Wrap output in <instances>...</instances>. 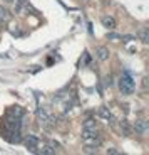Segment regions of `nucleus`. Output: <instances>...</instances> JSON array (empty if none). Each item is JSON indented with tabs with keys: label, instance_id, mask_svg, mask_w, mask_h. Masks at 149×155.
<instances>
[{
	"label": "nucleus",
	"instance_id": "nucleus-1",
	"mask_svg": "<svg viewBox=\"0 0 149 155\" xmlns=\"http://www.w3.org/2000/svg\"><path fill=\"white\" fill-rule=\"evenodd\" d=\"M134 88H136V84H134L132 78L129 76V74H124L121 79H119V89H121V93L126 94V96H129V94L134 93Z\"/></svg>",
	"mask_w": 149,
	"mask_h": 155
},
{
	"label": "nucleus",
	"instance_id": "nucleus-2",
	"mask_svg": "<svg viewBox=\"0 0 149 155\" xmlns=\"http://www.w3.org/2000/svg\"><path fill=\"white\" fill-rule=\"evenodd\" d=\"M37 116H39V120H40V125H42V127H45V128H50L54 125V121H52V116H49L47 115V111L45 110H39L37 111Z\"/></svg>",
	"mask_w": 149,
	"mask_h": 155
},
{
	"label": "nucleus",
	"instance_id": "nucleus-3",
	"mask_svg": "<svg viewBox=\"0 0 149 155\" xmlns=\"http://www.w3.org/2000/svg\"><path fill=\"white\" fill-rule=\"evenodd\" d=\"M84 145L87 148H97L101 143H102V140H101L99 135H94V137H87V138H82Z\"/></svg>",
	"mask_w": 149,
	"mask_h": 155
},
{
	"label": "nucleus",
	"instance_id": "nucleus-4",
	"mask_svg": "<svg viewBox=\"0 0 149 155\" xmlns=\"http://www.w3.org/2000/svg\"><path fill=\"white\" fill-rule=\"evenodd\" d=\"M37 145H39V138L34 135H29L25 138V147L29 148L30 152H37Z\"/></svg>",
	"mask_w": 149,
	"mask_h": 155
},
{
	"label": "nucleus",
	"instance_id": "nucleus-5",
	"mask_svg": "<svg viewBox=\"0 0 149 155\" xmlns=\"http://www.w3.org/2000/svg\"><path fill=\"white\" fill-rule=\"evenodd\" d=\"M134 130H136V133H139V135H144V133L147 132V121L146 120H138L136 123H134Z\"/></svg>",
	"mask_w": 149,
	"mask_h": 155
},
{
	"label": "nucleus",
	"instance_id": "nucleus-6",
	"mask_svg": "<svg viewBox=\"0 0 149 155\" xmlns=\"http://www.w3.org/2000/svg\"><path fill=\"white\" fill-rule=\"evenodd\" d=\"M96 56H97L99 61H107V59H109V49L104 47V46H99L96 49Z\"/></svg>",
	"mask_w": 149,
	"mask_h": 155
},
{
	"label": "nucleus",
	"instance_id": "nucleus-7",
	"mask_svg": "<svg viewBox=\"0 0 149 155\" xmlns=\"http://www.w3.org/2000/svg\"><path fill=\"white\" fill-rule=\"evenodd\" d=\"M101 22H102L104 27L111 29V31L116 27V20H114V17H111V15H104L102 19H101Z\"/></svg>",
	"mask_w": 149,
	"mask_h": 155
},
{
	"label": "nucleus",
	"instance_id": "nucleus-8",
	"mask_svg": "<svg viewBox=\"0 0 149 155\" xmlns=\"http://www.w3.org/2000/svg\"><path fill=\"white\" fill-rule=\"evenodd\" d=\"M82 130H97L96 120H92V118L85 120V121H84V125H82Z\"/></svg>",
	"mask_w": 149,
	"mask_h": 155
},
{
	"label": "nucleus",
	"instance_id": "nucleus-9",
	"mask_svg": "<svg viewBox=\"0 0 149 155\" xmlns=\"http://www.w3.org/2000/svg\"><path fill=\"white\" fill-rule=\"evenodd\" d=\"M55 152H57V148L52 147V145L49 143V145H45V147H44L42 150H40V153H44V155H54Z\"/></svg>",
	"mask_w": 149,
	"mask_h": 155
},
{
	"label": "nucleus",
	"instance_id": "nucleus-10",
	"mask_svg": "<svg viewBox=\"0 0 149 155\" xmlns=\"http://www.w3.org/2000/svg\"><path fill=\"white\" fill-rule=\"evenodd\" d=\"M139 37H141V41H142L144 44L149 42V31H147V27L141 29V32H139Z\"/></svg>",
	"mask_w": 149,
	"mask_h": 155
},
{
	"label": "nucleus",
	"instance_id": "nucleus-11",
	"mask_svg": "<svg viewBox=\"0 0 149 155\" xmlns=\"http://www.w3.org/2000/svg\"><path fill=\"white\" fill-rule=\"evenodd\" d=\"M99 116H102L104 120H107V121L112 120V115H111V111H109L107 108H101L99 110Z\"/></svg>",
	"mask_w": 149,
	"mask_h": 155
},
{
	"label": "nucleus",
	"instance_id": "nucleus-12",
	"mask_svg": "<svg viewBox=\"0 0 149 155\" xmlns=\"http://www.w3.org/2000/svg\"><path fill=\"white\" fill-rule=\"evenodd\" d=\"M10 19V12L7 10V8H4V7H0V22H2V20H8Z\"/></svg>",
	"mask_w": 149,
	"mask_h": 155
},
{
	"label": "nucleus",
	"instance_id": "nucleus-13",
	"mask_svg": "<svg viewBox=\"0 0 149 155\" xmlns=\"http://www.w3.org/2000/svg\"><path fill=\"white\" fill-rule=\"evenodd\" d=\"M121 130L124 132V135H129V133H131V128H129V125H127L126 120L121 121Z\"/></svg>",
	"mask_w": 149,
	"mask_h": 155
},
{
	"label": "nucleus",
	"instance_id": "nucleus-14",
	"mask_svg": "<svg viewBox=\"0 0 149 155\" xmlns=\"http://www.w3.org/2000/svg\"><path fill=\"white\" fill-rule=\"evenodd\" d=\"M104 84H106V86H112V76H107L106 79H104Z\"/></svg>",
	"mask_w": 149,
	"mask_h": 155
},
{
	"label": "nucleus",
	"instance_id": "nucleus-15",
	"mask_svg": "<svg viewBox=\"0 0 149 155\" xmlns=\"http://www.w3.org/2000/svg\"><path fill=\"white\" fill-rule=\"evenodd\" d=\"M107 37H109V39H114V41H117V39H123L119 34H112V32H111V34H107Z\"/></svg>",
	"mask_w": 149,
	"mask_h": 155
},
{
	"label": "nucleus",
	"instance_id": "nucleus-16",
	"mask_svg": "<svg viewBox=\"0 0 149 155\" xmlns=\"http://www.w3.org/2000/svg\"><path fill=\"white\" fill-rule=\"evenodd\" d=\"M107 153H119V152L116 150V148H109V150H107Z\"/></svg>",
	"mask_w": 149,
	"mask_h": 155
},
{
	"label": "nucleus",
	"instance_id": "nucleus-17",
	"mask_svg": "<svg viewBox=\"0 0 149 155\" xmlns=\"http://www.w3.org/2000/svg\"><path fill=\"white\" fill-rule=\"evenodd\" d=\"M15 0H5V4H14Z\"/></svg>",
	"mask_w": 149,
	"mask_h": 155
}]
</instances>
